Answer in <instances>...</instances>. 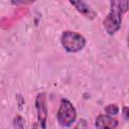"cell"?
<instances>
[{"instance_id":"cell-1","label":"cell","mask_w":129,"mask_h":129,"mask_svg":"<svg viewBox=\"0 0 129 129\" xmlns=\"http://www.w3.org/2000/svg\"><path fill=\"white\" fill-rule=\"evenodd\" d=\"M128 0H112L110 1V11L103 20L105 30L108 34H115L121 27L123 14L128 10Z\"/></svg>"},{"instance_id":"cell-2","label":"cell","mask_w":129,"mask_h":129,"mask_svg":"<svg viewBox=\"0 0 129 129\" xmlns=\"http://www.w3.org/2000/svg\"><path fill=\"white\" fill-rule=\"evenodd\" d=\"M60 42L63 48L69 52H78L82 50L86 45V38L76 32L71 30H66L62 32L60 37Z\"/></svg>"},{"instance_id":"cell-3","label":"cell","mask_w":129,"mask_h":129,"mask_svg":"<svg viewBox=\"0 0 129 129\" xmlns=\"http://www.w3.org/2000/svg\"><path fill=\"white\" fill-rule=\"evenodd\" d=\"M56 116L60 126L70 127L77 119V112L74 105L68 99H61Z\"/></svg>"},{"instance_id":"cell-4","label":"cell","mask_w":129,"mask_h":129,"mask_svg":"<svg viewBox=\"0 0 129 129\" xmlns=\"http://www.w3.org/2000/svg\"><path fill=\"white\" fill-rule=\"evenodd\" d=\"M35 109L37 112L36 121L32 125V129H45L47 120V108L46 99L44 93H38L35 97Z\"/></svg>"},{"instance_id":"cell-5","label":"cell","mask_w":129,"mask_h":129,"mask_svg":"<svg viewBox=\"0 0 129 129\" xmlns=\"http://www.w3.org/2000/svg\"><path fill=\"white\" fill-rule=\"evenodd\" d=\"M95 125L98 129H116L118 126V120L107 114H101L97 116Z\"/></svg>"},{"instance_id":"cell-6","label":"cell","mask_w":129,"mask_h":129,"mask_svg":"<svg viewBox=\"0 0 129 129\" xmlns=\"http://www.w3.org/2000/svg\"><path fill=\"white\" fill-rule=\"evenodd\" d=\"M70 4L73 5L81 14L85 15L88 18L93 19L96 16V12L84 1H70Z\"/></svg>"},{"instance_id":"cell-7","label":"cell","mask_w":129,"mask_h":129,"mask_svg":"<svg viewBox=\"0 0 129 129\" xmlns=\"http://www.w3.org/2000/svg\"><path fill=\"white\" fill-rule=\"evenodd\" d=\"M105 112L109 116L117 115L119 113V107L116 104H109V105H107L105 107Z\"/></svg>"},{"instance_id":"cell-8","label":"cell","mask_w":129,"mask_h":129,"mask_svg":"<svg viewBox=\"0 0 129 129\" xmlns=\"http://www.w3.org/2000/svg\"><path fill=\"white\" fill-rule=\"evenodd\" d=\"M13 127L14 129H23L24 127V121L23 118L20 115H17L13 120Z\"/></svg>"},{"instance_id":"cell-9","label":"cell","mask_w":129,"mask_h":129,"mask_svg":"<svg viewBox=\"0 0 129 129\" xmlns=\"http://www.w3.org/2000/svg\"><path fill=\"white\" fill-rule=\"evenodd\" d=\"M74 129H90V127L86 119H80L76 124V126L74 127Z\"/></svg>"},{"instance_id":"cell-10","label":"cell","mask_w":129,"mask_h":129,"mask_svg":"<svg viewBox=\"0 0 129 129\" xmlns=\"http://www.w3.org/2000/svg\"><path fill=\"white\" fill-rule=\"evenodd\" d=\"M123 116H124V119H125V120H128V118H129V113H128V107H127V106H124V107H123Z\"/></svg>"}]
</instances>
